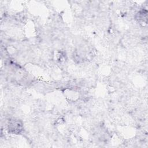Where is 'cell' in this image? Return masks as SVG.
<instances>
[{"label":"cell","mask_w":148,"mask_h":148,"mask_svg":"<svg viewBox=\"0 0 148 148\" xmlns=\"http://www.w3.org/2000/svg\"><path fill=\"white\" fill-rule=\"evenodd\" d=\"M137 19L139 21L145 22L147 23V11L146 10H142L139 12L137 14Z\"/></svg>","instance_id":"7a4b0ae2"},{"label":"cell","mask_w":148,"mask_h":148,"mask_svg":"<svg viewBox=\"0 0 148 148\" xmlns=\"http://www.w3.org/2000/svg\"><path fill=\"white\" fill-rule=\"evenodd\" d=\"M9 130L14 134H19L23 131V124L18 120H11L9 123Z\"/></svg>","instance_id":"6da1fadb"}]
</instances>
